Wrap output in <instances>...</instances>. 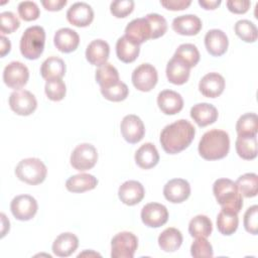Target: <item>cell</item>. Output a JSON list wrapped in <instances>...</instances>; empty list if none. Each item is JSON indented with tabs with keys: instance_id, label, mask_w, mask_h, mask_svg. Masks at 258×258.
<instances>
[{
	"instance_id": "cell-1",
	"label": "cell",
	"mask_w": 258,
	"mask_h": 258,
	"mask_svg": "<svg viewBox=\"0 0 258 258\" xmlns=\"http://www.w3.org/2000/svg\"><path fill=\"white\" fill-rule=\"evenodd\" d=\"M196 128L184 119L166 125L160 133V144L168 154H176L184 150L194 140Z\"/></svg>"
},
{
	"instance_id": "cell-2",
	"label": "cell",
	"mask_w": 258,
	"mask_h": 258,
	"mask_svg": "<svg viewBox=\"0 0 258 258\" xmlns=\"http://www.w3.org/2000/svg\"><path fill=\"white\" fill-rule=\"evenodd\" d=\"M199 153L207 160L222 159L227 156L230 149L229 134L220 129L207 131L199 143Z\"/></svg>"
},
{
	"instance_id": "cell-3",
	"label": "cell",
	"mask_w": 258,
	"mask_h": 258,
	"mask_svg": "<svg viewBox=\"0 0 258 258\" xmlns=\"http://www.w3.org/2000/svg\"><path fill=\"white\" fill-rule=\"evenodd\" d=\"M213 192L222 210L239 213L243 207L242 195L235 182L229 178H218L213 184Z\"/></svg>"
},
{
	"instance_id": "cell-4",
	"label": "cell",
	"mask_w": 258,
	"mask_h": 258,
	"mask_svg": "<svg viewBox=\"0 0 258 258\" xmlns=\"http://www.w3.org/2000/svg\"><path fill=\"white\" fill-rule=\"evenodd\" d=\"M45 31L39 25L26 28L20 38V52L27 59H36L43 51Z\"/></svg>"
},
{
	"instance_id": "cell-5",
	"label": "cell",
	"mask_w": 258,
	"mask_h": 258,
	"mask_svg": "<svg viewBox=\"0 0 258 258\" xmlns=\"http://www.w3.org/2000/svg\"><path fill=\"white\" fill-rule=\"evenodd\" d=\"M47 173L45 164L36 157L24 158L18 162L15 167V174L21 180L28 184L41 183Z\"/></svg>"
},
{
	"instance_id": "cell-6",
	"label": "cell",
	"mask_w": 258,
	"mask_h": 258,
	"mask_svg": "<svg viewBox=\"0 0 258 258\" xmlns=\"http://www.w3.org/2000/svg\"><path fill=\"white\" fill-rule=\"evenodd\" d=\"M138 247L137 237L128 231L116 234L111 241L112 258H133Z\"/></svg>"
},
{
	"instance_id": "cell-7",
	"label": "cell",
	"mask_w": 258,
	"mask_h": 258,
	"mask_svg": "<svg viewBox=\"0 0 258 258\" xmlns=\"http://www.w3.org/2000/svg\"><path fill=\"white\" fill-rule=\"evenodd\" d=\"M70 160L75 169L85 171L91 169L97 163L98 151L94 145L90 143H82L73 150Z\"/></svg>"
},
{
	"instance_id": "cell-8",
	"label": "cell",
	"mask_w": 258,
	"mask_h": 258,
	"mask_svg": "<svg viewBox=\"0 0 258 258\" xmlns=\"http://www.w3.org/2000/svg\"><path fill=\"white\" fill-rule=\"evenodd\" d=\"M9 106L17 115L28 116L35 111L37 101L34 95L29 91L16 90L10 94Z\"/></svg>"
},
{
	"instance_id": "cell-9",
	"label": "cell",
	"mask_w": 258,
	"mask_h": 258,
	"mask_svg": "<svg viewBox=\"0 0 258 258\" xmlns=\"http://www.w3.org/2000/svg\"><path fill=\"white\" fill-rule=\"evenodd\" d=\"M132 83L141 92L151 91L158 80L156 69L150 63H141L132 73Z\"/></svg>"
},
{
	"instance_id": "cell-10",
	"label": "cell",
	"mask_w": 258,
	"mask_h": 258,
	"mask_svg": "<svg viewBox=\"0 0 258 258\" xmlns=\"http://www.w3.org/2000/svg\"><path fill=\"white\" fill-rule=\"evenodd\" d=\"M28 79L29 71L21 61H11L4 68L3 81L11 89H21L26 85Z\"/></svg>"
},
{
	"instance_id": "cell-11",
	"label": "cell",
	"mask_w": 258,
	"mask_h": 258,
	"mask_svg": "<svg viewBox=\"0 0 258 258\" xmlns=\"http://www.w3.org/2000/svg\"><path fill=\"white\" fill-rule=\"evenodd\" d=\"M38 209L36 200L29 195H19L13 198L10 203V210L14 218L19 221L32 219Z\"/></svg>"
},
{
	"instance_id": "cell-12",
	"label": "cell",
	"mask_w": 258,
	"mask_h": 258,
	"mask_svg": "<svg viewBox=\"0 0 258 258\" xmlns=\"http://www.w3.org/2000/svg\"><path fill=\"white\" fill-rule=\"evenodd\" d=\"M120 130L123 138L131 144L139 142L143 138L145 133V128L142 120L138 116L133 114L126 115L122 119Z\"/></svg>"
},
{
	"instance_id": "cell-13",
	"label": "cell",
	"mask_w": 258,
	"mask_h": 258,
	"mask_svg": "<svg viewBox=\"0 0 258 258\" xmlns=\"http://www.w3.org/2000/svg\"><path fill=\"white\" fill-rule=\"evenodd\" d=\"M143 224L150 228L163 226L168 220V211L165 206L158 203H149L141 210Z\"/></svg>"
},
{
	"instance_id": "cell-14",
	"label": "cell",
	"mask_w": 258,
	"mask_h": 258,
	"mask_svg": "<svg viewBox=\"0 0 258 258\" xmlns=\"http://www.w3.org/2000/svg\"><path fill=\"white\" fill-rule=\"evenodd\" d=\"M125 36L138 45L151 39V27L148 20L145 17H140L130 21L125 28Z\"/></svg>"
},
{
	"instance_id": "cell-15",
	"label": "cell",
	"mask_w": 258,
	"mask_h": 258,
	"mask_svg": "<svg viewBox=\"0 0 258 258\" xmlns=\"http://www.w3.org/2000/svg\"><path fill=\"white\" fill-rule=\"evenodd\" d=\"M190 195V185L183 178H173L167 181L163 187L164 198L173 204L184 202Z\"/></svg>"
},
{
	"instance_id": "cell-16",
	"label": "cell",
	"mask_w": 258,
	"mask_h": 258,
	"mask_svg": "<svg viewBox=\"0 0 258 258\" xmlns=\"http://www.w3.org/2000/svg\"><path fill=\"white\" fill-rule=\"evenodd\" d=\"M67 19L75 26H88L94 19L93 8L86 2H76L68 9Z\"/></svg>"
},
{
	"instance_id": "cell-17",
	"label": "cell",
	"mask_w": 258,
	"mask_h": 258,
	"mask_svg": "<svg viewBox=\"0 0 258 258\" xmlns=\"http://www.w3.org/2000/svg\"><path fill=\"white\" fill-rule=\"evenodd\" d=\"M225 89V79L218 73H209L205 75L200 83L199 90L205 97L217 98Z\"/></svg>"
},
{
	"instance_id": "cell-18",
	"label": "cell",
	"mask_w": 258,
	"mask_h": 258,
	"mask_svg": "<svg viewBox=\"0 0 258 258\" xmlns=\"http://www.w3.org/2000/svg\"><path fill=\"white\" fill-rule=\"evenodd\" d=\"M157 105L162 113L166 115H174L183 108V99L175 91L163 90L157 96Z\"/></svg>"
},
{
	"instance_id": "cell-19",
	"label": "cell",
	"mask_w": 258,
	"mask_h": 258,
	"mask_svg": "<svg viewBox=\"0 0 258 258\" xmlns=\"http://www.w3.org/2000/svg\"><path fill=\"white\" fill-rule=\"evenodd\" d=\"M144 194L143 185L137 180H127L123 182L118 189L119 199L127 206L139 204L144 198Z\"/></svg>"
},
{
	"instance_id": "cell-20",
	"label": "cell",
	"mask_w": 258,
	"mask_h": 258,
	"mask_svg": "<svg viewBox=\"0 0 258 258\" xmlns=\"http://www.w3.org/2000/svg\"><path fill=\"white\" fill-rule=\"evenodd\" d=\"M205 45L210 54L221 56L227 51L229 40L223 30L210 29L205 35Z\"/></svg>"
},
{
	"instance_id": "cell-21",
	"label": "cell",
	"mask_w": 258,
	"mask_h": 258,
	"mask_svg": "<svg viewBox=\"0 0 258 258\" xmlns=\"http://www.w3.org/2000/svg\"><path fill=\"white\" fill-rule=\"evenodd\" d=\"M53 42L59 51L69 53L77 49L80 43V36L74 29L62 27L54 33Z\"/></svg>"
},
{
	"instance_id": "cell-22",
	"label": "cell",
	"mask_w": 258,
	"mask_h": 258,
	"mask_svg": "<svg viewBox=\"0 0 258 258\" xmlns=\"http://www.w3.org/2000/svg\"><path fill=\"white\" fill-rule=\"evenodd\" d=\"M202 20L194 14H185L172 20V29L181 35H196L202 29Z\"/></svg>"
},
{
	"instance_id": "cell-23",
	"label": "cell",
	"mask_w": 258,
	"mask_h": 258,
	"mask_svg": "<svg viewBox=\"0 0 258 258\" xmlns=\"http://www.w3.org/2000/svg\"><path fill=\"white\" fill-rule=\"evenodd\" d=\"M110 53V46L103 39H95L89 43L86 49V58L93 66L101 67L107 62Z\"/></svg>"
},
{
	"instance_id": "cell-24",
	"label": "cell",
	"mask_w": 258,
	"mask_h": 258,
	"mask_svg": "<svg viewBox=\"0 0 258 258\" xmlns=\"http://www.w3.org/2000/svg\"><path fill=\"white\" fill-rule=\"evenodd\" d=\"M190 117L200 127H205L218 119V110L212 104L199 103L191 107Z\"/></svg>"
},
{
	"instance_id": "cell-25",
	"label": "cell",
	"mask_w": 258,
	"mask_h": 258,
	"mask_svg": "<svg viewBox=\"0 0 258 258\" xmlns=\"http://www.w3.org/2000/svg\"><path fill=\"white\" fill-rule=\"evenodd\" d=\"M79 246L78 237L70 232L59 234L52 243V252L58 257H69Z\"/></svg>"
},
{
	"instance_id": "cell-26",
	"label": "cell",
	"mask_w": 258,
	"mask_h": 258,
	"mask_svg": "<svg viewBox=\"0 0 258 258\" xmlns=\"http://www.w3.org/2000/svg\"><path fill=\"white\" fill-rule=\"evenodd\" d=\"M135 162L136 164L143 168L149 169L154 167L159 161L158 151L153 143L147 142L142 144L135 152Z\"/></svg>"
},
{
	"instance_id": "cell-27",
	"label": "cell",
	"mask_w": 258,
	"mask_h": 258,
	"mask_svg": "<svg viewBox=\"0 0 258 258\" xmlns=\"http://www.w3.org/2000/svg\"><path fill=\"white\" fill-rule=\"evenodd\" d=\"M98 184V179L90 173H79L68 178L66 187L71 192H84L94 189Z\"/></svg>"
},
{
	"instance_id": "cell-28",
	"label": "cell",
	"mask_w": 258,
	"mask_h": 258,
	"mask_svg": "<svg viewBox=\"0 0 258 258\" xmlns=\"http://www.w3.org/2000/svg\"><path fill=\"white\" fill-rule=\"evenodd\" d=\"M165 73L168 82L174 85H183L189 78V68L173 56L167 62Z\"/></svg>"
},
{
	"instance_id": "cell-29",
	"label": "cell",
	"mask_w": 258,
	"mask_h": 258,
	"mask_svg": "<svg viewBox=\"0 0 258 258\" xmlns=\"http://www.w3.org/2000/svg\"><path fill=\"white\" fill-rule=\"evenodd\" d=\"M40 74L43 79H61L66 74V63L58 56L47 57L40 67Z\"/></svg>"
},
{
	"instance_id": "cell-30",
	"label": "cell",
	"mask_w": 258,
	"mask_h": 258,
	"mask_svg": "<svg viewBox=\"0 0 258 258\" xmlns=\"http://www.w3.org/2000/svg\"><path fill=\"white\" fill-rule=\"evenodd\" d=\"M182 244V234L173 227L166 228L158 236V245L164 252H174Z\"/></svg>"
},
{
	"instance_id": "cell-31",
	"label": "cell",
	"mask_w": 258,
	"mask_h": 258,
	"mask_svg": "<svg viewBox=\"0 0 258 258\" xmlns=\"http://www.w3.org/2000/svg\"><path fill=\"white\" fill-rule=\"evenodd\" d=\"M140 47L130 41L125 35L121 36L116 42V54L118 58L126 63L134 61L139 55Z\"/></svg>"
},
{
	"instance_id": "cell-32",
	"label": "cell",
	"mask_w": 258,
	"mask_h": 258,
	"mask_svg": "<svg viewBox=\"0 0 258 258\" xmlns=\"http://www.w3.org/2000/svg\"><path fill=\"white\" fill-rule=\"evenodd\" d=\"M239 225L238 213L228 210H221L217 216V228L225 236H230L236 232Z\"/></svg>"
},
{
	"instance_id": "cell-33",
	"label": "cell",
	"mask_w": 258,
	"mask_h": 258,
	"mask_svg": "<svg viewBox=\"0 0 258 258\" xmlns=\"http://www.w3.org/2000/svg\"><path fill=\"white\" fill-rule=\"evenodd\" d=\"M256 136H238L237 137L236 143H235L236 151L241 158L246 160H251L257 156V137Z\"/></svg>"
},
{
	"instance_id": "cell-34",
	"label": "cell",
	"mask_w": 258,
	"mask_h": 258,
	"mask_svg": "<svg viewBox=\"0 0 258 258\" xmlns=\"http://www.w3.org/2000/svg\"><path fill=\"white\" fill-rule=\"evenodd\" d=\"M213 224L209 217L198 215L194 217L188 224V232L195 238H207L212 234Z\"/></svg>"
},
{
	"instance_id": "cell-35",
	"label": "cell",
	"mask_w": 258,
	"mask_h": 258,
	"mask_svg": "<svg viewBox=\"0 0 258 258\" xmlns=\"http://www.w3.org/2000/svg\"><path fill=\"white\" fill-rule=\"evenodd\" d=\"M173 57L177 58L178 60L183 62L187 68L190 69L199 62L200 52L195 44L182 43L176 48Z\"/></svg>"
},
{
	"instance_id": "cell-36",
	"label": "cell",
	"mask_w": 258,
	"mask_h": 258,
	"mask_svg": "<svg viewBox=\"0 0 258 258\" xmlns=\"http://www.w3.org/2000/svg\"><path fill=\"white\" fill-rule=\"evenodd\" d=\"M238 136H256L258 132V118L255 113H246L240 116L236 123Z\"/></svg>"
},
{
	"instance_id": "cell-37",
	"label": "cell",
	"mask_w": 258,
	"mask_h": 258,
	"mask_svg": "<svg viewBox=\"0 0 258 258\" xmlns=\"http://www.w3.org/2000/svg\"><path fill=\"white\" fill-rule=\"evenodd\" d=\"M95 78L97 83L100 85V88L112 86L120 81L117 69L109 62H106L97 69Z\"/></svg>"
},
{
	"instance_id": "cell-38",
	"label": "cell",
	"mask_w": 258,
	"mask_h": 258,
	"mask_svg": "<svg viewBox=\"0 0 258 258\" xmlns=\"http://www.w3.org/2000/svg\"><path fill=\"white\" fill-rule=\"evenodd\" d=\"M239 192L246 198H253L258 190V176L256 173L248 172L238 177L235 182Z\"/></svg>"
},
{
	"instance_id": "cell-39",
	"label": "cell",
	"mask_w": 258,
	"mask_h": 258,
	"mask_svg": "<svg viewBox=\"0 0 258 258\" xmlns=\"http://www.w3.org/2000/svg\"><path fill=\"white\" fill-rule=\"evenodd\" d=\"M235 33L245 42H254L257 39L258 31L256 25L247 19L238 20L234 26Z\"/></svg>"
},
{
	"instance_id": "cell-40",
	"label": "cell",
	"mask_w": 258,
	"mask_h": 258,
	"mask_svg": "<svg viewBox=\"0 0 258 258\" xmlns=\"http://www.w3.org/2000/svg\"><path fill=\"white\" fill-rule=\"evenodd\" d=\"M101 93L104 96V98L109 101L120 102L127 98L129 89L125 83L119 81L118 83H116L112 86H109L106 88H101Z\"/></svg>"
},
{
	"instance_id": "cell-41",
	"label": "cell",
	"mask_w": 258,
	"mask_h": 258,
	"mask_svg": "<svg viewBox=\"0 0 258 258\" xmlns=\"http://www.w3.org/2000/svg\"><path fill=\"white\" fill-rule=\"evenodd\" d=\"M44 92L49 100L55 102L60 101L66 96V84L61 79L47 80L44 86Z\"/></svg>"
},
{
	"instance_id": "cell-42",
	"label": "cell",
	"mask_w": 258,
	"mask_h": 258,
	"mask_svg": "<svg viewBox=\"0 0 258 258\" xmlns=\"http://www.w3.org/2000/svg\"><path fill=\"white\" fill-rule=\"evenodd\" d=\"M151 27V39L162 36L167 30V22L163 16L157 13H149L145 16Z\"/></svg>"
},
{
	"instance_id": "cell-43",
	"label": "cell",
	"mask_w": 258,
	"mask_h": 258,
	"mask_svg": "<svg viewBox=\"0 0 258 258\" xmlns=\"http://www.w3.org/2000/svg\"><path fill=\"white\" fill-rule=\"evenodd\" d=\"M20 26L18 17L11 11H4L0 14V30L2 35L12 33Z\"/></svg>"
},
{
	"instance_id": "cell-44",
	"label": "cell",
	"mask_w": 258,
	"mask_h": 258,
	"mask_svg": "<svg viewBox=\"0 0 258 258\" xmlns=\"http://www.w3.org/2000/svg\"><path fill=\"white\" fill-rule=\"evenodd\" d=\"M190 254L194 257H213V247L206 238H197L190 246Z\"/></svg>"
},
{
	"instance_id": "cell-45",
	"label": "cell",
	"mask_w": 258,
	"mask_h": 258,
	"mask_svg": "<svg viewBox=\"0 0 258 258\" xmlns=\"http://www.w3.org/2000/svg\"><path fill=\"white\" fill-rule=\"evenodd\" d=\"M18 14L25 21H32L39 17L40 11L33 1H22L18 4Z\"/></svg>"
},
{
	"instance_id": "cell-46",
	"label": "cell",
	"mask_w": 258,
	"mask_h": 258,
	"mask_svg": "<svg viewBox=\"0 0 258 258\" xmlns=\"http://www.w3.org/2000/svg\"><path fill=\"white\" fill-rule=\"evenodd\" d=\"M134 9L133 0H116L111 2L110 11L117 18H123L129 15Z\"/></svg>"
},
{
	"instance_id": "cell-47",
	"label": "cell",
	"mask_w": 258,
	"mask_h": 258,
	"mask_svg": "<svg viewBox=\"0 0 258 258\" xmlns=\"http://www.w3.org/2000/svg\"><path fill=\"white\" fill-rule=\"evenodd\" d=\"M244 228L252 234L257 235L258 233V206L254 205L247 209L244 214Z\"/></svg>"
},
{
	"instance_id": "cell-48",
	"label": "cell",
	"mask_w": 258,
	"mask_h": 258,
	"mask_svg": "<svg viewBox=\"0 0 258 258\" xmlns=\"http://www.w3.org/2000/svg\"><path fill=\"white\" fill-rule=\"evenodd\" d=\"M228 9L236 14H242L248 11L251 2L248 0H229L226 2Z\"/></svg>"
},
{
	"instance_id": "cell-49",
	"label": "cell",
	"mask_w": 258,
	"mask_h": 258,
	"mask_svg": "<svg viewBox=\"0 0 258 258\" xmlns=\"http://www.w3.org/2000/svg\"><path fill=\"white\" fill-rule=\"evenodd\" d=\"M191 1L190 0H162L160 1V4L168 9V10H183L186 9L190 5Z\"/></svg>"
},
{
	"instance_id": "cell-50",
	"label": "cell",
	"mask_w": 258,
	"mask_h": 258,
	"mask_svg": "<svg viewBox=\"0 0 258 258\" xmlns=\"http://www.w3.org/2000/svg\"><path fill=\"white\" fill-rule=\"evenodd\" d=\"M41 4L46 10L58 11L67 4V0H42Z\"/></svg>"
},
{
	"instance_id": "cell-51",
	"label": "cell",
	"mask_w": 258,
	"mask_h": 258,
	"mask_svg": "<svg viewBox=\"0 0 258 258\" xmlns=\"http://www.w3.org/2000/svg\"><path fill=\"white\" fill-rule=\"evenodd\" d=\"M11 49V42L10 40L5 37L4 35H1L0 37V55L1 57L5 56Z\"/></svg>"
},
{
	"instance_id": "cell-52",
	"label": "cell",
	"mask_w": 258,
	"mask_h": 258,
	"mask_svg": "<svg viewBox=\"0 0 258 258\" xmlns=\"http://www.w3.org/2000/svg\"><path fill=\"white\" fill-rule=\"evenodd\" d=\"M199 4L208 10L216 9L221 4V0H199Z\"/></svg>"
}]
</instances>
